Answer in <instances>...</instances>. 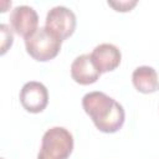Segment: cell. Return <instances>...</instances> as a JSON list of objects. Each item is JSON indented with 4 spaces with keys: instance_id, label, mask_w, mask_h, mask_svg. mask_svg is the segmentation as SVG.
I'll return each instance as SVG.
<instances>
[{
    "instance_id": "obj_1",
    "label": "cell",
    "mask_w": 159,
    "mask_h": 159,
    "mask_svg": "<svg viewBox=\"0 0 159 159\" xmlns=\"http://www.w3.org/2000/svg\"><path fill=\"white\" fill-rule=\"evenodd\" d=\"M82 106L97 129L103 133H114L124 123L125 113L122 104L103 92L86 93L82 98Z\"/></svg>"
},
{
    "instance_id": "obj_2",
    "label": "cell",
    "mask_w": 159,
    "mask_h": 159,
    "mask_svg": "<svg viewBox=\"0 0 159 159\" xmlns=\"http://www.w3.org/2000/svg\"><path fill=\"white\" fill-rule=\"evenodd\" d=\"M73 149V137L63 127H52L42 137L37 159H67Z\"/></svg>"
},
{
    "instance_id": "obj_3",
    "label": "cell",
    "mask_w": 159,
    "mask_h": 159,
    "mask_svg": "<svg viewBox=\"0 0 159 159\" xmlns=\"http://www.w3.org/2000/svg\"><path fill=\"white\" fill-rule=\"evenodd\" d=\"M62 41L46 26L39 27L30 37L25 39L27 53L36 61H50L60 52Z\"/></svg>"
},
{
    "instance_id": "obj_4",
    "label": "cell",
    "mask_w": 159,
    "mask_h": 159,
    "mask_svg": "<svg viewBox=\"0 0 159 159\" xmlns=\"http://www.w3.org/2000/svg\"><path fill=\"white\" fill-rule=\"evenodd\" d=\"M45 26L63 41L70 37L76 29V15L66 6H55L47 12Z\"/></svg>"
},
{
    "instance_id": "obj_5",
    "label": "cell",
    "mask_w": 159,
    "mask_h": 159,
    "mask_svg": "<svg viewBox=\"0 0 159 159\" xmlns=\"http://www.w3.org/2000/svg\"><path fill=\"white\" fill-rule=\"evenodd\" d=\"M20 103L30 113L42 112L48 103V92L45 84L36 81L25 83L20 91Z\"/></svg>"
},
{
    "instance_id": "obj_6",
    "label": "cell",
    "mask_w": 159,
    "mask_h": 159,
    "mask_svg": "<svg viewBox=\"0 0 159 159\" xmlns=\"http://www.w3.org/2000/svg\"><path fill=\"white\" fill-rule=\"evenodd\" d=\"M10 24L17 35L27 39L39 29V15L31 6L20 5L11 11Z\"/></svg>"
},
{
    "instance_id": "obj_7",
    "label": "cell",
    "mask_w": 159,
    "mask_h": 159,
    "mask_svg": "<svg viewBox=\"0 0 159 159\" xmlns=\"http://www.w3.org/2000/svg\"><path fill=\"white\" fill-rule=\"evenodd\" d=\"M91 58L97 70L103 73L116 70L120 63L122 55L119 48L113 43H101L93 48Z\"/></svg>"
},
{
    "instance_id": "obj_8",
    "label": "cell",
    "mask_w": 159,
    "mask_h": 159,
    "mask_svg": "<svg viewBox=\"0 0 159 159\" xmlns=\"http://www.w3.org/2000/svg\"><path fill=\"white\" fill-rule=\"evenodd\" d=\"M71 76L80 84H91L99 78L101 72L94 66L91 55L84 53L76 57L75 61L72 62Z\"/></svg>"
},
{
    "instance_id": "obj_9",
    "label": "cell",
    "mask_w": 159,
    "mask_h": 159,
    "mask_svg": "<svg viewBox=\"0 0 159 159\" xmlns=\"http://www.w3.org/2000/svg\"><path fill=\"white\" fill-rule=\"evenodd\" d=\"M132 81L134 87L142 93H153L159 89L157 71L150 66H140L133 71Z\"/></svg>"
},
{
    "instance_id": "obj_10",
    "label": "cell",
    "mask_w": 159,
    "mask_h": 159,
    "mask_svg": "<svg viewBox=\"0 0 159 159\" xmlns=\"http://www.w3.org/2000/svg\"><path fill=\"white\" fill-rule=\"evenodd\" d=\"M0 31H1V55H4L7 51V48L12 45L14 36H12V31L10 30V27L5 24L0 25Z\"/></svg>"
},
{
    "instance_id": "obj_11",
    "label": "cell",
    "mask_w": 159,
    "mask_h": 159,
    "mask_svg": "<svg viewBox=\"0 0 159 159\" xmlns=\"http://www.w3.org/2000/svg\"><path fill=\"white\" fill-rule=\"evenodd\" d=\"M108 5L114 7L117 11H129L132 7H134L137 5V0H124V1H108Z\"/></svg>"
},
{
    "instance_id": "obj_12",
    "label": "cell",
    "mask_w": 159,
    "mask_h": 159,
    "mask_svg": "<svg viewBox=\"0 0 159 159\" xmlns=\"http://www.w3.org/2000/svg\"><path fill=\"white\" fill-rule=\"evenodd\" d=\"M2 159H4V158H2Z\"/></svg>"
}]
</instances>
